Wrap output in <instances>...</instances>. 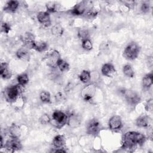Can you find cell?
Instances as JSON below:
<instances>
[{"label":"cell","instance_id":"6da1fadb","mask_svg":"<svg viewBox=\"0 0 153 153\" xmlns=\"http://www.w3.org/2000/svg\"><path fill=\"white\" fill-rule=\"evenodd\" d=\"M146 140L144 134L137 131H128L122 137L121 148L127 152H133L137 146H142Z\"/></svg>","mask_w":153,"mask_h":153},{"label":"cell","instance_id":"7a4b0ae2","mask_svg":"<svg viewBox=\"0 0 153 153\" xmlns=\"http://www.w3.org/2000/svg\"><path fill=\"white\" fill-rule=\"evenodd\" d=\"M24 86L17 84V85H11L7 87L4 91V97L5 100L10 103L14 102L22 93V88Z\"/></svg>","mask_w":153,"mask_h":153},{"label":"cell","instance_id":"3957f363","mask_svg":"<svg viewBox=\"0 0 153 153\" xmlns=\"http://www.w3.org/2000/svg\"><path fill=\"white\" fill-rule=\"evenodd\" d=\"M140 50V48L139 45L136 42L132 41L128 43L126 47L123 52V56L127 60H133L137 58Z\"/></svg>","mask_w":153,"mask_h":153},{"label":"cell","instance_id":"277c9868","mask_svg":"<svg viewBox=\"0 0 153 153\" xmlns=\"http://www.w3.org/2000/svg\"><path fill=\"white\" fill-rule=\"evenodd\" d=\"M121 93L124 97L127 103L130 106H136L141 101L140 96L134 91L123 89L121 90Z\"/></svg>","mask_w":153,"mask_h":153},{"label":"cell","instance_id":"5b68a950","mask_svg":"<svg viewBox=\"0 0 153 153\" xmlns=\"http://www.w3.org/2000/svg\"><path fill=\"white\" fill-rule=\"evenodd\" d=\"M60 59V54L56 50H51L45 56L46 64L50 68L57 67V63Z\"/></svg>","mask_w":153,"mask_h":153},{"label":"cell","instance_id":"8992f818","mask_svg":"<svg viewBox=\"0 0 153 153\" xmlns=\"http://www.w3.org/2000/svg\"><path fill=\"white\" fill-rule=\"evenodd\" d=\"M102 127L99 121L94 118L90 120L87 126H86V131L87 133L90 136H97L100 133Z\"/></svg>","mask_w":153,"mask_h":153},{"label":"cell","instance_id":"52a82bcc","mask_svg":"<svg viewBox=\"0 0 153 153\" xmlns=\"http://www.w3.org/2000/svg\"><path fill=\"white\" fill-rule=\"evenodd\" d=\"M22 147V145L19 138H13L10 137V139L7 140L4 144V147L1 149H4L5 152H13L16 151L20 149Z\"/></svg>","mask_w":153,"mask_h":153},{"label":"cell","instance_id":"ba28073f","mask_svg":"<svg viewBox=\"0 0 153 153\" xmlns=\"http://www.w3.org/2000/svg\"><path fill=\"white\" fill-rule=\"evenodd\" d=\"M96 85L94 84H89L84 86L81 91V96L82 99L86 102L92 100L95 95Z\"/></svg>","mask_w":153,"mask_h":153},{"label":"cell","instance_id":"9c48e42d","mask_svg":"<svg viewBox=\"0 0 153 153\" xmlns=\"http://www.w3.org/2000/svg\"><path fill=\"white\" fill-rule=\"evenodd\" d=\"M52 117L56 123V127L60 128L67 123L68 115L61 111L56 110L53 112Z\"/></svg>","mask_w":153,"mask_h":153},{"label":"cell","instance_id":"30bf717a","mask_svg":"<svg viewBox=\"0 0 153 153\" xmlns=\"http://www.w3.org/2000/svg\"><path fill=\"white\" fill-rule=\"evenodd\" d=\"M109 128L113 131H118L123 127V121L121 117L119 115H115L110 118L108 121Z\"/></svg>","mask_w":153,"mask_h":153},{"label":"cell","instance_id":"8fae6325","mask_svg":"<svg viewBox=\"0 0 153 153\" xmlns=\"http://www.w3.org/2000/svg\"><path fill=\"white\" fill-rule=\"evenodd\" d=\"M37 20L38 22L44 27H48L51 26V21L48 12L40 11L37 14Z\"/></svg>","mask_w":153,"mask_h":153},{"label":"cell","instance_id":"7c38bea8","mask_svg":"<svg viewBox=\"0 0 153 153\" xmlns=\"http://www.w3.org/2000/svg\"><path fill=\"white\" fill-rule=\"evenodd\" d=\"M136 125L140 128H148L151 126L152 119L147 115H141L136 120Z\"/></svg>","mask_w":153,"mask_h":153},{"label":"cell","instance_id":"4fadbf2b","mask_svg":"<svg viewBox=\"0 0 153 153\" xmlns=\"http://www.w3.org/2000/svg\"><path fill=\"white\" fill-rule=\"evenodd\" d=\"M101 72L103 75L109 78H112L116 74L117 71L112 63H106L103 64L102 66Z\"/></svg>","mask_w":153,"mask_h":153},{"label":"cell","instance_id":"5bb4252c","mask_svg":"<svg viewBox=\"0 0 153 153\" xmlns=\"http://www.w3.org/2000/svg\"><path fill=\"white\" fill-rule=\"evenodd\" d=\"M21 40L23 42L25 47L27 49H32L33 44L35 41L34 35L30 33L26 32L21 37Z\"/></svg>","mask_w":153,"mask_h":153},{"label":"cell","instance_id":"9a60e30c","mask_svg":"<svg viewBox=\"0 0 153 153\" xmlns=\"http://www.w3.org/2000/svg\"><path fill=\"white\" fill-rule=\"evenodd\" d=\"M86 10H87L86 2L84 1H82L76 4L74 7V8L71 10V12L72 15L81 16L84 14Z\"/></svg>","mask_w":153,"mask_h":153},{"label":"cell","instance_id":"2e32d148","mask_svg":"<svg viewBox=\"0 0 153 153\" xmlns=\"http://www.w3.org/2000/svg\"><path fill=\"white\" fill-rule=\"evenodd\" d=\"M0 75L2 79H8L12 76V72L9 68L8 64L6 62H1L0 67Z\"/></svg>","mask_w":153,"mask_h":153},{"label":"cell","instance_id":"e0dca14e","mask_svg":"<svg viewBox=\"0 0 153 153\" xmlns=\"http://www.w3.org/2000/svg\"><path fill=\"white\" fill-rule=\"evenodd\" d=\"M17 57L23 61V62H29L30 59V54L29 51V49L26 47L19 48L16 52Z\"/></svg>","mask_w":153,"mask_h":153},{"label":"cell","instance_id":"ac0fdd59","mask_svg":"<svg viewBox=\"0 0 153 153\" xmlns=\"http://www.w3.org/2000/svg\"><path fill=\"white\" fill-rule=\"evenodd\" d=\"M66 138L63 135L58 134L54 137L52 144L55 148H64L66 145Z\"/></svg>","mask_w":153,"mask_h":153},{"label":"cell","instance_id":"d6986e66","mask_svg":"<svg viewBox=\"0 0 153 153\" xmlns=\"http://www.w3.org/2000/svg\"><path fill=\"white\" fill-rule=\"evenodd\" d=\"M80 123H81V119L77 115L75 114H71L69 115H68L67 124L71 127H72V128L76 127L80 124Z\"/></svg>","mask_w":153,"mask_h":153},{"label":"cell","instance_id":"ffe728a7","mask_svg":"<svg viewBox=\"0 0 153 153\" xmlns=\"http://www.w3.org/2000/svg\"><path fill=\"white\" fill-rule=\"evenodd\" d=\"M8 133L10 137L13 138H19L21 134L20 127L16 124H12L8 129Z\"/></svg>","mask_w":153,"mask_h":153},{"label":"cell","instance_id":"44dd1931","mask_svg":"<svg viewBox=\"0 0 153 153\" xmlns=\"http://www.w3.org/2000/svg\"><path fill=\"white\" fill-rule=\"evenodd\" d=\"M19 7V2L17 1H8L4 8V10L8 13H14Z\"/></svg>","mask_w":153,"mask_h":153},{"label":"cell","instance_id":"7402d4cb","mask_svg":"<svg viewBox=\"0 0 153 153\" xmlns=\"http://www.w3.org/2000/svg\"><path fill=\"white\" fill-rule=\"evenodd\" d=\"M142 84L144 88H149L153 84V74L151 72L146 74L142 78Z\"/></svg>","mask_w":153,"mask_h":153},{"label":"cell","instance_id":"603a6c76","mask_svg":"<svg viewBox=\"0 0 153 153\" xmlns=\"http://www.w3.org/2000/svg\"><path fill=\"white\" fill-rule=\"evenodd\" d=\"M48 47V44H47V42H45L44 41H35L33 44L32 49H33L38 52H43L47 50Z\"/></svg>","mask_w":153,"mask_h":153},{"label":"cell","instance_id":"cb8c5ba5","mask_svg":"<svg viewBox=\"0 0 153 153\" xmlns=\"http://www.w3.org/2000/svg\"><path fill=\"white\" fill-rule=\"evenodd\" d=\"M79 80L84 84L88 83L91 79V73L88 70H83L79 75Z\"/></svg>","mask_w":153,"mask_h":153},{"label":"cell","instance_id":"d4e9b609","mask_svg":"<svg viewBox=\"0 0 153 153\" xmlns=\"http://www.w3.org/2000/svg\"><path fill=\"white\" fill-rule=\"evenodd\" d=\"M51 32L55 36H60L63 33V28L60 24H56L51 27Z\"/></svg>","mask_w":153,"mask_h":153},{"label":"cell","instance_id":"484cf974","mask_svg":"<svg viewBox=\"0 0 153 153\" xmlns=\"http://www.w3.org/2000/svg\"><path fill=\"white\" fill-rule=\"evenodd\" d=\"M123 72L124 75L128 78H133L134 76V72L130 65H125L123 68Z\"/></svg>","mask_w":153,"mask_h":153},{"label":"cell","instance_id":"4316f807","mask_svg":"<svg viewBox=\"0 0 153 153\" xmlns=\"http://www.w3.org/2000/svg\"><path fill=\"white\" fill-rule=\"evenodd\" d=\"M17 81L19 84L22 86L26 85L29 82V81L28 75L26 73H23L19 75L17 77Z\"/></svg>","mask_w":153,"mask_h":153},{"label":"cell","instance_id":"83f0119b","mask_svg":"<svg viewBox=\"0 0 153 153\" xmlns=\"http://www.w3.org/2000/svg\"><path fill=\"white\" fill-rule=\"evenodd\" d=\"M98 11L94 8H90L87 9L83 14L87 19H93L97 16Z\"/></svg>","mask_w":153,"mask_h":153},{"label":"cell","instance_id":"f1b7e54d","mask_svg":"<svg viewBox=\"0 0 153 153\" xmlns=\"http://www.w3.org/2000/svg\"><path fill=\"white\" fill-rule=\"evenodd\" d=\"M57 67H58L59 69L61 72H67L69 69V63L66 61H65V60H63L62 59L59 61V62L57 63Z\"/></svg>","mask_w":153,"mask_h":153},{"label":"cell","instance_id":"f546056e","mask_svg":"<svg viewBox=\"0 0 153 153\" xmlns=\"http://www.w3.org/2000/svg\"><path fill=\"white\" fill-rule=\"evenodd\" d=\"M39 98L42 102L48 103L51 102V96L48 91H42L39 94Z\"/></svg>","mask_w":153,"mask_h":153},{"label":"cell","instance_id":"4dcf8cb0","mask_svg":"<svg viewBox=\"0 0 153 153\" xmlns=\"http://www.w3.org/2000/svg\"><path fill=\"white\" fill-rule=\"evenodd\" d=\"M82 41L81 45L84 50L86 51H90L93 48V44L91 41L90 39V38H87L85 39H84Z\"/></svg>","mask_w":153,"mask_h":153},{"label":"cell","instance_id":"1f68e13d","mask_svg":"<svg viewBox=\"0 0 153 153\" xmlns=\"http://www.w3.org/2000/svg\"><path fill=\"white\" fill-rule=\"evenodd\" d=\"M78 36L81 41L89 38V32L85 29H81L78 31Z\"/></svg>","mask_w":153,"mask_h":153},{"label":"cell","instance_id":"d6a6232c","mask_svg":"<svg viewBox=\"0 0 153 153\" xmlns=\"http://www.w3.org/2000/svg\"><path fill=\"white\" fill-rule=\"evenodd\" d=\"M39 122L42 124L46 125L49 124L51 122V118L48 114H44L39 118Z\"/></svg>","mask_w":153,"mask_h":153},{"label":"cell","instance_id":"836d02e7","mask_svg":"<svg viewBox=\"0 0 153 153\" xmlns=\"http://www.w3.org/2000/svg\"><path fill=\"white\" fill-rule=\"evenodd\" d=\"M140 10L143 13H148L150 10V5L148 2H143L140 6Z\"/></svg>","mask_w":153,"mask_h":153},{"label":"cell","instance_id":"e575fe53","mask_svg":"<svg viewBox=\"0 0 153 153\" xmlns=\"http://www.w3.org/2000/svg\"><path fill=\"white\" fill-rule=\"evenodd\" d=\"M11 30V26L7 22H4L1 25V32L5 33H8Z\"/></svg>","mask_w":153,"mask_h":153},{"label":"cell","instance_id":"d590c367","mask_svg":"<svg viewBox=\"0 0 153 153\" xmlns=\"http://www.w3.org/2000/svg\"><path fill=\"white\" fill-rule=\"evenodd\" d=\"M153 106V102L152 99H149L147 100L145 104V109L148 112H152Z\"/></svg>","mask_w":153,"mask_h":153},{"label":"cell","instance_id":"8d00e7d4","mask_svg":"<svg viewBox=\"0 0 153 153\" xmlns=\"http://www.w3.org/2000/svg\"><path fill=\"white\" fill-rule=\"evenodd\" d=\"M121 2L128 9L133 8L135 5V2L134 1H123Z\"/></svg>","mask_w":153,"mask_h":153},{"label":"cell","instance_id":"74e56055","mask_svg":"<svg viewBox=\"0 0 153 153\" xmlns=\"http://www.w3.org/2000/svg\"><path fill=\"white\" fill-rule=\"evenodd\" d=\"M46 8L48 12H54L56 10V5L54 2H49L47 4Z\"/></svg>","mask_w":153,"mask_h":153},{"label":"cell","instance_id":"f35d334b","mask_svg":"<svg viewBox=\"0 0 153 153\" xmlns=\"http://www.w3.org/2000/svg\"><path fill=\"white\" fill-rule=\"evenodd\" d=\"M54 151H52L54 152H66L67 151L64 148H55Z\"/></svg>","mask_w":153,"mask_h":153}]
</instances>
